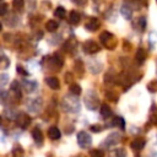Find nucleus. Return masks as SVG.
Returning a JSON list of instances; mask_svg holds the SVG:
<instances>
[{
  "instance_id": "f257e3e1",
  "label": "nucleus",
  "mask_w": 157,
  "mask_h": 157,
  "mask_svg": "<svg viewBox=\"0 0 157 157\" xmlns=\"http://www.w3.org/2000/svg\"><path fill=\"white\" fill-rule=\"evenodd\" d=\"M76 97V96H75ZM75 97H69L66 96L64 98V102H63V107L66 112H70V113H76L80 110V102L77 98Z\"/></svg>"
},
{
  "instance_id": "f03ea898",
  "label": "nucleus",
  "mask_w": 157,
  "mask_h": 157,
  "mask_svg": "<svg viewBox=\"0 0 157 157\" xmlns=\"http://www.w3.org/2000/svg\"><path fill=\"white\" fill-rule=\"evenodd\" d=\"M85 103H86V105H87L88 109H91V110L97 109V107H98V97H97V94L93 91H90L86 94Z\"/></svg>"
},
{
  "instance_id": "7ed1b4c3",
  "label": "nucleus",
  "mask_w": 157,
  "mask_h": 157,
  "mask_svg": "<svg viewBox=\"0 0 157 157\" xmlns=\"http://www.w3.org/2000/svg\"><path fill=\"white\" fill-rule=\"evenodd\" d=\"M77 144L82 148H86V147H88L92 144V137L86 131H80L77 134Z\"/></svg>"
},
{
  "instance_id": "20e7f679",
  "label": "nucleus",
  "mask_w": 157,
  "mask_h": 157,
  "mask_svg": "<svg viewBox=\"0 0 157 157\" xmlns=\"http://www.w3.org/2000/svg\"><path fill=\"white\" fill-rule=\"evenodd\" d=\"M120 141H121V135H120L119 132H112V134H109V135L107 136V139L104 140L103 146H105V147L115 146V145H118Z\"/></svg>"
},
{
  "instance_id": "39448f33",
  "label": "nucleus",
  "mask_w": 157,
  "mask_h": 157,
  "mask_svg": "<svg viewBox=\"0 0 157 157\" xmlns=\"http://www.w3.org/2000/svg\"><path fill=\"white\" fill-rule=\"evenodd\" d=\"M83 49H85V52L88 53V54H94V53H98V52H99L101 47H99L98 43H96L94 40H88V42H86V43L83 44Z\"/></svg>"
},
{
  "instance_id": "423d86ee",
  "label": "nucleus",
  "mask_w": 157,
  "mask_h": 157,
  "mask_svg": "<svg viewBox=\"0 0 157 157\" xmlns=\"http://www.w3.org/2000/svg\"><path fill=\"white\" fill-rule=\"evenodd\" d=\"M16 121H17V125H18L20 128L26 129V128L29 125V123H31V118H29L27 114H25V113H20V114L17 115V118H16Z\"/></svg>"
},
{
  "instance_id": "0eeeda50",
  "label": "nucleus",
  "mask_w": 157,
  "mask_h": 157,
  "mask_svg": "<svg viewBox=\"0 0 157 157\" xmlns=\"http://www.w3.org/2000/svg\"><path fill=\"white\" fill-rule=\"evenodd\" d=\"M145 145H146V140H145L144 137H136V139H134V140L131 141V144H130L131 148L135 150V151L142 150V148L145 147Z\"/></svg>"
},
{
  "instance_id": "6e6552de",
  "label": "nucleus",
  "mask_w": 157,
  "mask_h": 157,
  "mask_svg": "<svg viewBox=\"0 0 157 157\" xmlns=\"http://www.w3.org/2000/svg\"><path fill=\"white\" fill-rule=\"evenodd\" d=\"M99 39H101V42H102L105 47L110 48L109 42H114V36H113L112 33H109V32H103V33H101Z\"/></svg>"
},
{
  "instance_id": "1a4fd4ad",
  "label": "nucleus",
  "mask_w": 157,
  "mask_h": 157,
  "mask_svg": "<svg viewBox=\"0 0 157 157\" xmlns=\"http://www.w3.org/2000/svg\"><path fill=\"white\" fill-rule=\"evenodd\" d=\"M45 83L52 88V90H59L60 87V82H59V78L55 77V76H49L45 78Z\"/></svg>"
},
{
  "instance_id": "9d476101",
  "label": "nucleus",
  "mask_w": 157,
  "mask_h": 157,
  "mask_svg": "<svg viewBox=\"0 0 157 157\" xmlns=\"http://www.w3.org/2000/svg\"><path fill=\"white\" fill-rule=\"evenodd\" d=\"M48 136H49V139H52V140H58V139H60L61 132H60L59 128H56V126H50L49 130H48Z\"/></svg>"
},
{
  "instance_id": "9b49d317",
  "label": "nucleus",
  "mask_w": 157,
  "mask_h": 157,
  "mask_svg": "<svg viewBox=\"0 0 157 157\" xmlns=\"http://www.w3.org/2000/svg\"><path fill=\"white\" fill-rule=\"evenodd\" d=\"M32 137H33V140L36 141L37 145H42L43 144V134L38 128H34L32 130Z\"/></svg>"
},
{
  "instance_id": "f8f14e48",
  "label": "nucleus",
  "mask_w": 157,
  "mask_h": 157,
  "mask_svg": "<svg viewBox=\"0 0 157 157\" xmlns=\"http://www.w3.org/2000/svg\"><path fill=\"white\" fill-rule=\"evenodd\" d=\"M98 27H99V21H98V18H94V17L90 18L88 22L86 23V28L88 31H96V29H98Z\"/></svg>"
},
{
  "instance_id": "ddd939ff",
  "label": "nucleus",
  "mask_w": 157,
  "mask_h": 157,
  "mask_svg": "<svg viewBox=\"0 0 157 157\" xmlns=\"http://www.w3.org/2000/svg\"><path fill=\"white\" fill-rule=\"evenodd\" d=\"M80 20H81V16H80V13L77 11H75V10L70 11V13H69V22L71 25H77L80 22Z\"/></svg>"
},
{
  "instance_id": "4468645a",
  "label": "nucleus",
  "mask_w": 157,
  "mask_h": 157,
  "mask_svg": "<svg viewBox=\"0 0 157 157\" xmlns=\"http://www.w3.org/2000/svg\"><path fill=\"white\" fill-rule=\"evenodd\" d=\"M145 59H146V52H145L142 48L137 49V52H136V54H135V60H136V63H137L139 65H141V64L145 61Z\"/></svg>"
},
{
  "instance_id": "2eb2a0df",
  "label": "nucleus",
  "mask_w": 157,
  "mask_h": 157,
  "mask_svg": "<svg viewBox=\"0 0 157 157\" xmlns=\"http://www.w3.org/2000/svg\"><path fill=\"white\" fill-rule=\"evenodd\" d=\"M11 92L15 94V98L16 99H20L21 98V90H20V85H18V82L17 81H13L12 83H11Z\"/></svg>"
},
{
  "instance_id": "dca6fc26",
  "label": "nucleus",
  "mask_w": 157,
  "mask_h": 157,
  "mask_svg": "<svg viewBox=\"0 0 157 157\" xmlns=\"http://www.w3.org/2000/svg\"><path fill=\"white\" fill-rule=\"evenodd\" d=\"M40 104H42V101L39 98H37L36 101H32L31 103L28 102V109L31 112H33V113H37L38 109H39V107H40Z\"/></svg>"
},
{
  "instance_id": "f3484780",
  "label": "nucleus",
  "mask_w": 157,
  "mask_h": 157,
  "mask_svg": "<svg viewBox=\"0 0 157 157\" xmlns=\"http://www.w3.org/2000/svg\"><path fill=\"white\" fill-rule=\"evenodd\" d=\"M101 115L104 118V119H107V118H109L110 115H112V109L109 108V105L108 104H105V103H103L102 105H101Z\"/></svg>"
},
{
  "instance_id": "a211bd4d",
  "label": "nucleus",
  "mask_w": 157,
  "mask_h": 157,
  "mask_svg": "<svg viewBox=\"0 0 157 157\" xmlns=\"http://www.w3.org/2000/svg\"><path fill=\"white\" fill-rule=\"evenodd\" d=\"M120 12H121V15L124 16V18H126V20H130L131 16H132V11H131V9H130L126 4H124V5L121 6Z\"/></svg>"
},
{
  "instance_id": "6ab92c4d",
  "label": "nucleus",
  "mask_w": 157,
  "mask_h": 157,
  "mask_svg": "<svg viewBox=\"0 0 157 157\" xmlns=\"http://www.w3.org/2000/svg\"><path fill=\"white\" fill-rule=\"evenodd\" d=\"M58 27H59V23H58L56 21H54V20H49V21L45 23V28H47V31H49V32H55V31L58 29Z\"/></svg>"
},
{
  "instance_id": "aec40b11",
  "label": "nucleus",
  "mask_w": 157,
  "mask_h": 157,
  "mask_svg": "<svg viewBox=\"0 0 157 157\" xmlns=\"http://www.w3.org/2000/svg\"><path fill=\"white\" fill-rule=\"evenodd\" d=\"M109 157H126V152L123 148H115V150L110 151Z\"/></svg>"
},
{
  "instance_id": "412c9836",
  "label": "nucleus",
  "mask_w": 157,
  "mask_h": 157,
  "mask_svg": "<svg viewBox=\"0 0 157 157\" xmlns=\"http://www.w3.org/2000/svg\"><path fill=\"white\" fill-rule=\"evenodd\" d=\"M52 61H53L55 69H59V67L63 65V59H61V56L58 55V54H55V55L52 58Z\"/></svg>"
},
{
  "instance_id": "4be33fe9",
  "label": "nucleus",
  "mask_w": 157,
  "mask_h": 157,
  "mask_svg": "<svg viewBox=\"0 0 157 157\" xmlns=\"http://www.w3.org/2000/svg\"><path fill=\"white\" fill-rule=\"evenodd\" d=\"M70 92H71V94H74V96H78V94L81 93V86H80L78 83H72V85L70 86Z\"/></svg>"
},
{
  "instance_id": "5701e85b",
  "label": "nucleus",
  "mask_w": 157,
  "mask_h": 157,
  "mask_svg": "<svg viewBox=\"0 0 157 157\" xmlns=\"http://www.w3.org/2000/svg\"><path fill=\"white\" fill-rule=\"evenodd\" d=\"M112 124L115 125V126H119L120 129H124L125 128V121H124V119L121 117H115Z\"/></svg>"
},
{
  "instance_id": "b1692460",
  "label": "nucleus",
  "mask_w": 157,
  "mask_h": 157,
  "mask_svg": "<svg viewBox=\"0 0 157 157\" xmlns=\"http://www.w3.org/2000/svg\"><path fill=\"white\" fill-rule=\"evenodd\" d=\"M25 87H26V91L27 92H33L36 88H37V83L36 82H33V81H25Z\"/></svg>"
},
{
  "instance_id": "393cba45",
  "label": "nucleus",
  "mask_w": 157,
  "mask_h": 157,
  "mask_svg": "<svg viewBox=\"0 0 157 157\" xmlns=\"http://www.w3.org/2000/svg\"><path fill=\"white\" fill-rule=\"evenodd\" d=\"M54 15H55L56 17H59V18H64V17H65V15H66V11H65V9H64L63 6H59V7H56V9H55Z\"/></svg>"
},
{
  "instance_id": "a878e982",
  "label": "nucleus",
  "mask_w": 157,
  "mask_h": 157,
  "mask_svg": "<svg viewBox=\"0 0 157 157\" xmlns=\"http://www.w3.org/2000/svg\"><path fill=\"white\" fill-rule=\"evenodd\" d=\"M90 157H104V152L102 150L94 148V150L90 151Z\"/></svg>"
},
{
  "instance_id": "bb28decb",
  "label": "nucleus",
  "mask_w": 157,
  "mask_h": 157,
  "mask_svg": "<svg viewBox=\"0 0 157 157\" xmlns=\"http://www.w3.org/2000/svg\"><path fill=\"white\" fill-rule=\"evenodd\" d=\"M147 88H148L150 92H156V91H157V81H156V80L151 81V82L147 85Z\"/></svg>"
},
{
  "instance_id": "cd10ccee",
  "label": "nucleus",
  "mask_w": 157,
  "mask_h": 157,
  "mask_svg": "<svg viewBox=\"0 0 157 157\" xmlns=\"http://www.w3.org/2000/svg\"><path fill=\"white\" fill-rule=\"evenodd\" d=\"M12 4H13V7H15L16 10H21V9L23 7L25 0H13V1H12Z\"/></svg>"
},
{
  "instance_id": "c85d7f7f",
  "label": "nucleus",
  "mask_w": 157,
  "mask_h": 157,
  "mask_svg": "<svg viewBox=\"0 0 157 157\" xmlns=\"http://www.w3.org/2000/svg\"><path fill=\"white\" fill-rule=\"evenodd\" d=\"M139 28H140V31H144L146 28V18L145 17L139 18Z\"/></svg>"
},
{
  "instance_id": "c756f323",
  "label": "nucleus",
  "mask_w": 157,
  "mask_h": 157,
  "mask_svg": "<svg viewBox=\"0 0 157 157\" xmlns=\"http://www.w3.org/2000/svg\"><path fill=\"white\" fill-rule=\"evenodd\" d=\"M103 130V128L101 126V125H91V131H93V132H101Z\"/></svg>"
},
{
  "instance_id": "7c9ffc66",
  "label": "nucleus",
  "mask_w": 157,
  "mask_h": 157,
  "mask_svg": "<svg viewBox=\"0 0 157 157\" xmlns=\"http://www.w3.org/2000/svg\"><path fill=\"white\" fill-rule=\"evenodd\" d=\"M6 83H7V75H6V74L0 75V85L4 86V85H6Z\"/></svg>"
},
{
  "instance_id": "2f4dec72",
  "label": "nucleus",
  "mask_w": 157,
  "mask_h": 157,
  "mask_svg": "<svg viewBox=\"0 0 157 157\" xmlns=\"http://www.w3.org/2000/svg\"><path fill=\"white\" fill-rule=\"evenodd\" d=\"M6 11H7V6L6 5H1L0 6V16H4L6 13Z\"/></svg>"
},
{
  "instance_id": "473e14b6",
  "label": "nucleus",
  "mask_w": 157,
  "mask_h": 157,
  "mask_svg": "<svg viewBox=\"0 0 157 157\" xmlns=\"http://www.w3.org/2000/svg\"><path fill=\"white\" fill-rule=\"evenodd\" d=\"M17 72H18V74H22V75H25V76H26V75H28V72H27V71H25V70H23V67H21V66H17Z\"/></svg>"
},
{
  "instance_id": "72a5a7b5",
  "label": "nucleus",
  "mask_w": 157,
  "mask_h": 157,
  "mask_svg": "<svg viewBox=\"0 0 157 157\" xmlns=\"http://www.w3.org/2000/svg\"><path fill=\"white\" fill-rule=\"evenodd\" d=\"M151 123L152 124H157V114H153L151 117Z\"/></svg>"
},
{
  "instance_id": "f704fd0d",
  "label": "nucleus",
  "mask_w": 157,
  "mask_h": 157,
  "mask_svg": "<svg viewBox=\"0 0 157 157\" xmlns=\"http://www.w3.org/2000/svg\"><path fill=\"white\" fill-rule=\"evenodd\" d=\"M76 4H78V5H83L85 2H86V0H74Z\"/></svg>"
},
{
  "instance_id": "c9c22d12",
  "label": "nucleus",
  "mask_w": 157,
  "mask_h": 157,
  "mask_svg": "<svg viewBox=\"0 0 157 157\" xmlns=\"http://www.w3.org/2000/svg\"><path fill=\"white\" fill-rule=\"evenodd\" d=\"M1 28H2V25H1V23H0V31H1Z\"/></svg>"
},
{
  "instance_id": "e433bc0d",
  "label": "nucleus",
  "mask_w": 157,
  "mask_h": 157,
  "mask_svg": "<svg viewBox=\"0 0 157 157\" xmlns=\"http://www.w3.org/2000/svg\"><path fill=\"white\" fill-rule=\"evenodd\" d=\"M1 120H2V119H1V117H0V124H1Z\"/></svg>"
},
{
  "instance_id": "4c0bfd02",
  "label": "nucleus",
  "mask_w": 157,
  "mask_h": 157,
  "mask_svg": "<svg viewBox=\"0 0 157 157\" xmlns=\"http://www.w3.org/2000/svg\"><path fill=\"white\" fill-rule=\"evenodd\" d=\"M1 1H2V0H0V2H1Z\"/></svg>"
}]
</instances>
